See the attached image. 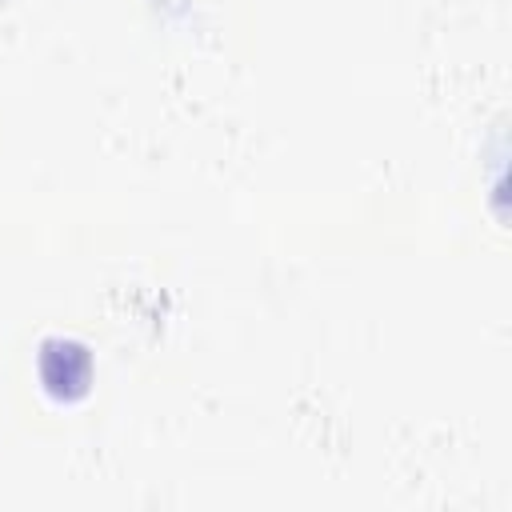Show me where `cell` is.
<instances>
[{"mask_svg": "<svg viewBox=\"0 0 512 512\" xmlns=\"http://www.w3.org/2000/svg\"><path fill=\"white\" fill-rule=\"evenodd\" d=\"M40 380L56 400H80L92 384V352L80 340L52 336L40 348Z\"/></svg>", "mask_w": 512, "mask_h": 512, "instance_id": "6da1fadb", "label": "cell"}]
</instances>
